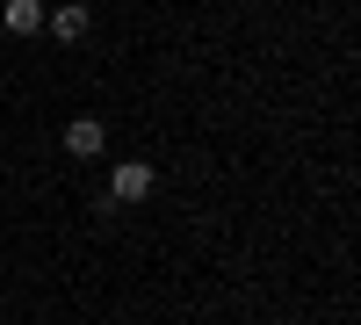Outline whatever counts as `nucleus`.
<instances>
[{"instance_id":"nucleus-1","label":"nucleus","mask_w":361,"mask_h":325,"mask_svg":"<svg viewBox=\"0 0 361 325\" xmlns=\"http://www.w3.org/2000/svg\"><path fill=\"white\" fill-rule=\"evenodd\" d=\"M66 152L73 159H102L109 152V123H102V116H73V123H66Z\"/></svg>"},{"instance_id":"nucleus-2","label":"nucleus","mask_w":361,"mask_h":325,"mask_svg":"<svg viewBox=\"0 0 361 325\" xmlns=\"http://www.w3.org/2000/svg\"><path fill=\"white\" fill-rule=\"evenodd\" d=\"M152 181H159V173L152 166H145V159H130V166H116V202H145V195H152Z\"/></svg>"},{"instance_id":"nucleus-3","label":"nucleus","mask_w":361,"mask_h":325,"mask_svg":"<svg viewBox=\"0 0 361 325\" xmlns=\"http://www.w3.org/2000/svg\"><path fill=\"white\" fill-rule=\"evenodd\" d=\"M0 22H8L15 37H37V29H44V0H8V8H0Z\"/></svg>"},{"instance_id":"nucleus-4","label":"nucleus","mask_w":361,"mask_h":325,"mask_svg":"<svg viewBox=\"0 0 361 325\" xmlns=\"http://www.w3.org/2000/svg\"><path fill=\"white\" fill-rule=\"evenodd\" d=\"M51 37H58V44H80V37H87V0H66V8L51 15Z\"/></svg>"}]
</instances>
